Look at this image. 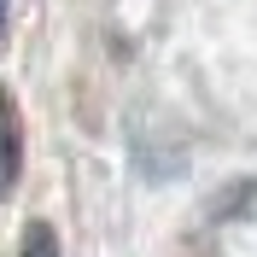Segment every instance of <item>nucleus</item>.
<instances>
[{
    "mask_svg": "<svg viewBox=\"0 0 257 257\" xmlns=\"http://www.w3.org/2000/svg\"><path fill=\"white\" fill-rule=\"evenodd\" d=\"M24 257H59V240H53V228H47V222H35V228H30Z\"/></svg>",
    "mask_w": 257,
    "mask_h": 257,
    "instance_id": "f257e3e1",
    "label": "nucleus"
},
{
    "mask_svg": "<svg viewBox=\"0 0 257 257\" xmlns=\"http://www.w3.org/2000/svg\"><path fill=\"white\" fill-rule=\"evenodd\" d=\"M0 24H6V0H0Z\"/></svg>",
    "mask_w": 257,
    "mask_h": 257,
    "instance_id": "f03ea898",
    "label": "nucleus"
}]
</instances>
